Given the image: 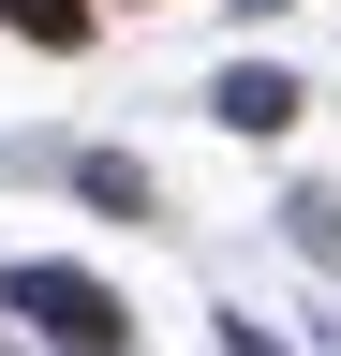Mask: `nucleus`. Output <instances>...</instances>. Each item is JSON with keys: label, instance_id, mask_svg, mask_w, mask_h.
I'll use <instances>...</instances> for the list:
<instances>
[{"label": "nucleus", "instance_id": "f257e3e1", "mask_svg": "<svg viewBox=\"0 0 341 356\" xmlns=\"http://www.w3.org/2000/svg\"><path fill=\"white\" fill-rule=\"evenodd\" d=\"M15 312H45V327H74V341H119V297L74 282V267H15Z\"/></svg>", "mask_w": 341, "mask_h": 356}, {"label": "nucleus", "instance_id": "f03ea898", "mask_svg": "<svg viewBox=\"0 0 341 356\" xmlns=\"http://www.w3.org/2000/svg\"><path fill=\"white\" fill-rule=\"evenodd\" d=\"M223 119H238V134H282V119H297V74H267V60L223 74Z\"/></svg>", "mask_w": 341, "mask_h": 356}, {"label": "nucleus", "instance_id": "7ed1b4c3", "mask_svg": "<svg viewBox=\"0 0 341 356\" xmlns=\"http://www.w3.org/2000/svg\"><path fill=\"white\" fill-rule=\"evenodd\" d=\"M0 30H30V44H90V0H0Z\"/></svg>", "mask_w": 341, "mask_h": 356}]
</instances>
